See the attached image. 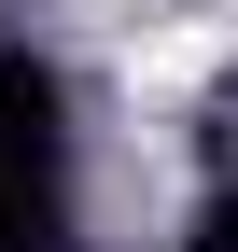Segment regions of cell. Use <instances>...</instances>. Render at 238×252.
I'll return each instance as SVG.
<instances>
[{
    "label": "cell",
    "instance_id": "1",
    "mask_svg": "<svg viewBox=\"0 0 238 252\" xmlns=\"http://www.w3.org/2000/svg\"><path fill=\"white\" fill-rule=\"evenodd\" d=\"M224 56V28H168V42H126V84H196Z\"/></svg>",
    "mask_w": 238,
    "mask_h": 252
}]
</instances>
